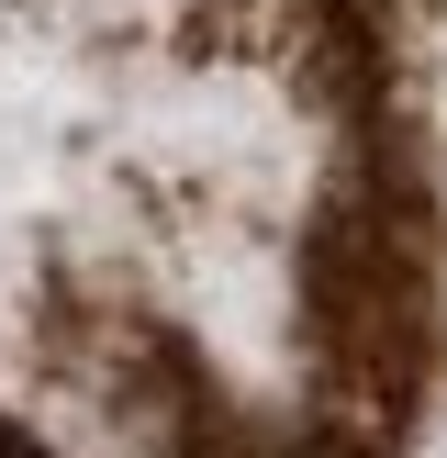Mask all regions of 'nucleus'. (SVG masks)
<instances>
[{"instance_id": "obj_2", "label": "nucleus", "mask_w": 447, "mask_h": 458, "mask_svg": "<svg viewBox=\"0 0 447 458\" xmlns=\"http://www.w3.org/2000/svg\"><path fill=\"white\" fill-rule=\"evenodd\" d=\"M0 458H34V447H22V437H12V425H0Z\"/></svg>"}, {"instance_id": "obj_1", "label": "nucleus", "mask_w": 447, "mask_h": 458, "mask_svg": "<svg viewBox=\"0 0 447 458\" xmlns=\"http://www.w3.org/2000/svg\"><path fill=\"white\" fill-rule=\"evenodd\" d=\"M313 347L358 403H402L425 369V246L380 191H347L313 235Z\"/></svg>"}]
</instances>
